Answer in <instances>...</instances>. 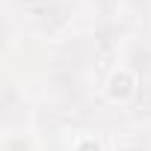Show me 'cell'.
<instances>
[{
    "instance_id": "1",
    "label": "cell",
    "mask_w": 151,
    "mask_h": 151,
    "mask_svg": "<svg viewBox=\"0 0 151 151\" xmlns=\"http://www.w3.org/2000/svg\"><path fill=\"white\" fill-rule=\"evenodd\" d=\"M77 15H83L77 0H42V3L30 6L27 12H21V21L27 18L30 30L50 45L53 39H59V36L74 30Z\"/></svg>"
},
{
    "instance_id": "2",
    "label": "cell",
    "mask_w": 151,
    "mask_h": 151,
    "mask_svg": "<svg viewBox=\"0 0 151 151\" xmlns=\"http://www.w3.org/2000/svg\"><path fill=\"white\" fill-rule=\"evenodd\" d=\"M47 68L53 71H80V74H92L98 59H95V47L89 39V30H71L59 39H53L47 45Z\"/></svg>"
},
{
    "instance_id": "3",
    "label": "cell",
    "mask_w": 151,
    "mask_h": 151,
    "mask_svg": "<svg viewBox=\"0 0 151 151\" xmlns=\"http://www.w3.org/2000/svg\"><path fill=\"white\" fill-rule=\"evenodd\" d=\"M92 95V74L80 71H45V98L68 104V107H80L86 110V101Z\"/></svg>"
},
{
    "instance_id": "4",
    "label": "cell",
    "mask_w": 151,
    "mask_h": 151,
    "mask_svg": "<svg viewBox=\"0 0 151 151\" xmlns=\"http://www.w3.org/2000/svg\"><path fill=\"white\" fill-rule=\"evenodd\" d=\"M33 116H36V104L30 101L24 86L15 80H6L3 92H0V124H3V133L33 130Z\"/></svg>"
},
{
    "instance_id": "5",
    "label": "cell",
    "mask_w": 151,
    "mask_h": 151,
    "mask_svg": "<svg viewBox=\"0 0 151 151\" xmlns=\"http://www.w3.org/2000/svg\"><path fill=\"white\" fill-rule=\"evenodd\" d=\"M101 92H104V98L110 101V104H116V107H130V101H133V95H136V86H139V77L127 68V65H122V62H116L104 77H101Z\"/></svg>"
},
{
    "instance_id": "6",
    "label": "cell",
    "mask_w": 151,
    "mask_h": 151,
    "mask_svg": "<svg viewBox=\"0 0 151 151\" xmlns=\"http://www.w3.org/2000/svg\"><path fill=\"white\" fill-rule=\"evenodd\" d=\"M122 65H127L139 80L151 77V39H142L136 33H130V39L124 42L122 47V56H119Z\"/></svg>"
},
{
    "instance_id": "7",
    "label": "cell",
    "mask_w": 151,
    "mask_h": 151,
    "mask_svg": "<svg viewBox=\"0 0 151 151\" xmlns=\"http://www.w3.org/2000/svg\"><path fill=\"white\" fill-rule=\"evenodd\" d=\"M110 151H151V127L145 124H127L113 133Z\"/></svg>"
},
{
    "instance_id": "8",
    "label": "cell",
    "mask_w": 151,
    "mask_h": 151,
    "mask_svg": "<svg viewBox=\"0 0 151 151\" xmlns=\"http://www.w3.org/2000/svg\"><path fill=\"white\" fill-rule=\"evenodd\" d=\"M127 116H130L133 124L151 127V77L139 80L136 95H133V101H130V107H127Z\"/></svg>"
},
{
    "instance_id": "9",
    "label": "cell",
    "mask_w": 151,
    "mask_h": 151,
    "mask_svg": "<svg viewBox=\"0 0 151 151\" xmlns=\"http://www.w3.org/2000/svg\"><path fill=\"white\" fill-rule=\"evenodd\" d=\"M80 12L89 15L92 21H107V18H119V0H77Z\"/></svg>"
},
{
    "instance_id": "10",
    "label": "cell",
    "mask_w": 151,
    "mask_h": 151,
    "mask_svg": "<svg viewBox=\"0 0 151 151\" xmlns=\"http://www.w3.org/2000/svg\"><path fill=\"white\" fill-rule=\"evenodd\" d=\"M65 151H110V148L104 145V139H101L95 130L83 127V130H77V133H71V136H68Z\"/></svg>"
},
{
    "instance_id": "11",
    "label": "cell",
    "mask_w": 151,
    "mask_h": 151,
    "mask_svg": "<svg viewBox=\"0 0 151 151\" xmlns=\"http://www.w3.org/2000/svg\"><path fill=\"white\" fill-rule=\"evenodd\" d=\"M0 151H42V148L33 130H15V133H3Z\"/></svg>"
},
{
    "instance_id": "12",
    "label": "cell",
    "mask_w": 151,
    "mask_h": 151,
    "mask_svg": "<svg viewBox=\"0 0 151 151\" xmlns=\"http://www.w3.org/2000/svg\"><path fill=\"white\" fill-rule=\"evenodd\" d=\"M119 12L130 24L145 21V18H151V0H119Z\"/></svg>"
},
{
    "instance_id": "13",
    "label": "cell",
    "mask_w": 151,
    "mask_h": 151,
    "mask_svg": "<svg viewBox=\"0 0 151 151\" xmlns=\"http://www.w3.org/2000/svg\"><path fill=\"white\" fill-rule=\"evenodd\" d=\"M9 3L18 9V12H27L30 6H36V3H42V0H9Z\"/></svg>"
},
{
    "instance_id": "14",
    "label": "cell",
    "mask_w": 151,
    "mask_h": 151,
    "mask_svg": "<svg viewBox=\"0 0 151 151\" xmlns=\"http://www.w3.org/2000/svg\"><path fill=\"white\" fill-rule=\"evenodd\" d=\"M45 151H65V148H45Z\"/></svg>"
}]
</instances>
